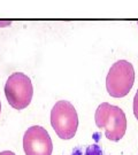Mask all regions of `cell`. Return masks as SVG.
I'll list each match as a JSON object with an SVG mask.
<instances>
[{
  "instance_id": "cell-11",
  "label": "cell",
  "mask_w": 138,
  "mask_h": 155,
  "mask_svg": "<svg viewBox=\"0 0 138 155\" xmlns=\"http://www.w3.org/2000/svg\"><path fill=\"white\" fill-rule=\"evenodd\" d=\"M93 139L96 140V141H98V140H99V133H98V132H96V133L93 135Z\"/></svg>"
},
{
  "instance_id": "cell-5",
  "label": "cell",
  "mask_w": 138,
  "mask_h": 155,
  "mask_svg": "<svg viewBox=\"0 0 138 155\" xmlns=\"http://www.w3.org/2000/svg\"><path fill=\"white\" fill-rule=\"evenodd\" d=\"M23 149L25 155H52L53 142L43 126H30L23 136Z\"/></svg>"
},
{
  "instance_id": "cell-13",
  "label": "cell",
  "mask_w": 138,
  "mask_h": 155,
  "mask_svg": "<svg viewBox=\"0 0 138 155\" xmlns=\"http://www.w3.org/2000/svg\"><path fill=\"white\" fill-rule=\"evenodd\" d=\"M137 25H138V22H137Z\"/></svg>"
},
{
  "instance_id": "cell-2",
  "label": "cell",
  "mask_w": 138,
  "mask_h": 155,
  "mask_svg": "<svg viewBox=\"0 0 138 155\" xmlns=\"http://www.w3.org/2000/svg\"><path fill=\"white\" fill-rule=\"evenodd\" d=\"M134 83L135 69L129 61L119 60L110 67L106 77V89L110 97H125L132 89Z\"/></svg>"
},
{
  "instance_id": "cell-12",
  "label": "cell",
  "mask_w": 138,
  "mask_h": 155,
  "mask_svg": "<svg viewBox=\"0 0 138 155\" xmlns=\"http://www.w3.org/2000/svg\"><path fill=\"white\" fill-rule=\"evenodd\" d=\"M0 113H1V101H0Z\"/></svg>"
},
{
  "instance_id": "cell-3",
  "label": "cell",
  "mask_w": 138,
  "mask_h": 155,
  "mask_svg": "<svg viewBox=\"0 0 138 155\" xmlns=\"http://www.w3.org/2000/svg\"><path fill=\"white\" fill-rule=\"evenodd\" d=\"M51 125L59 138L71 139L78 128V116L75 107L67 100L58 101L51 110Z\"/></svg>"
},
{
  "instance_id": "cell-4",
  "label": "cell",
  "mask_w": 138,
  "mask_h": 155,
  "mask_svg": "<svg viewBox=\"0 0 138 155\" xmlns=\"http://www.w3.org/2000/svg\"><path fill=\"white\" fill-rule=\"evenodd\" d=\"M5 95L8 104L17 110L27 108L33 95L31 79L23 73L12 74L5 84Z\"/></svg>"
},
{
  "instance_id": "cell-6",
  "label": "cell",
  "mask_w": 138,
  "mask_h": 155,
  "mask_svg": "<svg viewBox=\"0 0 138 155\" xmlns=\"http://www.w3.org/2000/svg\"><path fill=\"white\" fill-rule=\"evenodd\" d=\"M84 155H103L101 147L99 145H97V144L91 145V146H88L86 149H85Z\"/></svg>"
},
{
  "instance_id": "cell-1",
  "label": "cell",
  "mask_w": 138,
  "mask_h": 155,
  "mask_svg": "<svg viewBox=\"0 0 138 155\" xmlns=\"http://www.w3.org/2000/svg\"><path fill=\"white\" fill-rule=\"evenodd\" d=\"M94 121L98 128L105 130L106 138L112 141H119L125 135L127 117L124 111L117 106L103 102L96 110Z\"/></svg>"
},
{
  "instance_id": "cell-10",
  "label": "cell",
  "mask_w": 138,
  "mask_h": 155,
  "mask_svg": "<svg viewBox=\"0 0 138 155\" xmlns=\"http://www.w3.org/2000/svg\"><path fill=\"white\" fill-rule=\"evenodd\" d=\"M0 155H15V153H13L11 151H2V152H0Z\"/></svg>"
},
{
  "instance_id": "cell-8",
  "label": "cell",
  "mask_w": 138,
  "mask_h": 155,
  "mask_svg": "<svg viewBox=\"0 0 138 155\" xmlns=\"http://www.w3.org/2000/svg\"><path fill=\"white\" fill-rule=\"evenodd\" d=\"M12 24V21H0V28H6Z\"/></svg>"
},
{
  "instance_id": "cell-7",
  "label": "cell",
  "mask_w": 138,
  "mask_h": 155,
  "mask_svg": "<svg viewBox=\"0 0 138 155\" xmlns=\"http://www.w3.org/2000/svg\"><path fill=\"white\" fill-rule=\"evenodd\" d=\"M134 114H135V117L138 120V90L134 98Z\"/></svg>"
},
{
  "instance_id": "cell-9",
  "label": "cell",
  "mask_w": 138,
  "mask_h": 155,
  "mask_svg": "<svg viewBox=\"0 0 138 155\" xmlns=\"http://www.w3.org/2000/svg\"><path fill=\"white\" fill-rule=\"evenodd\" d=\"M71 155H83L82 148H81V147H76V148H74V151H73V154H71Z\"/></svg>"
}]
</instances>
